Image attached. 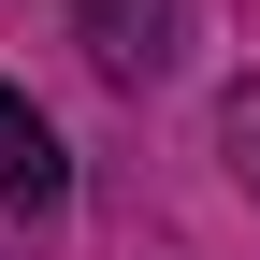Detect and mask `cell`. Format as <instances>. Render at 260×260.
Listing matches in <instances>:
<instances>
[{"instance_id": "obj_1", "label": "cell", "mask_w": 260, "mask_h": 260, "mask_svg": "<svg viewBox=\"0 0 260 260\" xmlns=\"http://www.w3.org/2000/svg\"><path fill=\"white\" fill-rule=\"evenodd\" d=\"M174 29H188V0H87V58H102V73L116 87H159V73H174Z\"/></svg>"}, {"instance_id": "obj_2", "label": "cell", "mask_w": 260, "mask_h": 260, "mask_svg": "<svg viewBox=\"0 0 260 260\" xmlns=\"http://www.w3.org/2000/svg\"><path fill=\"white\" fill-rule=\"evenodd\" d=\"M73 203V159H58V130L0 87V217H58Z\"/></svg>"}]
</instances>
